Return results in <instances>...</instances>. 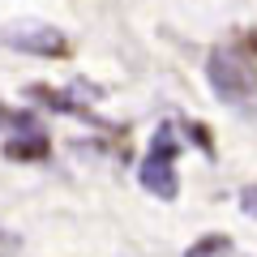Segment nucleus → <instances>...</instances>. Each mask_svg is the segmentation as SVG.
Instances as JSON below:
<instances>
[{"label": "nucleus", "mask_w": 257, "mask_h": 257, "mask_svg": "<svg viewBox=\"0 0 257 257\" xmlns=\"http://www.w3.org/2000/svg\"><path fill=\"white\" fill-rule=\"evenodd\" d=\"M206 82H210V90L223 103L253 99L257 94V64L244 60V56H236V52H227V47H219L206 60Z\"/></svg>", "instance_id": "f257e3e1"}, {"label": "nucleus", "mask_w": 257, "mask_h": 257, "mask_svg": "<svg viewBox=\"0 0 257 257\" xmlns=\"http://www.w3.org/2000/svg\"><path fill=\"white\" fill-rule=\"evenodd\" d=\"M138 180H142V189H150L155 197H163V202H172L176 193H180V180H176V133H172V124H163L155 133L150 155L142 159V167H138Z\"/></svg>", "instance_id": "f03ea898"}, {"label": "nucleus", "mask_w": 257, "mask_h": 257, "mask_svg": "<svg viewBox=\"0 0 257 257\" xmlns=\"http://www.w3.org/2000/svg\"><path fill=\"white\" fill-rule=\"evenodd\" d=\"M0 43L30 56H69V39L52 22H9L0 26Z\"/></svg>", "instance_id": "7ed1b4c3"}, {"label": "nucleus", "mask_w": 257, "mask_h": 257, "mask_svg": "<svg viewBox=\"0 0 257 257\" xmlns=\"http://www.w3.org/2000/svg\"><path fill=\"white\" fill-rule=\"evenodd\" d=\"M227 248H231L227 236H202L197 244H189V253H184V257H223Z\"/></svg>", "instance_id": "20e7f679"}, {"label": "nucleus", "mask_w": 257, "mask_h": 257, "mask_svg": "<svg viewBox=\"0 0 257 257\" xmlns=\"http://www.w3.org/2000/svg\"><path fill=\"white\" fill-rule=\"evenodd\" d=\"M5 155H9V159H43V155H47V142H43V138L9 142V146H5Z\"/></svg>", "instance_id": "39448f33"}, {"label": "nucleus", "mask_w": 257, "mask_h": 257, "mask_svg": "<svg viewBox=\"0 0 257 257\" xmlns=\"http://www.w3.org/2000/svg\"><path fill=\"white\" fill-rule=\"evenodd\" d=\"M240 210H244V214H253V219H257V184H248V189L240 193Z\"/></svg>", "instance_id": "423d86ee"}, {"label": "nucleus", "mask_w": 257, "mask_h": 257, "mask_svg": "<svg viewBox=\"0 0 257 257\" xmlns=\"http://www.w3.org/2000/svg\"><path fill=\"white\" fill-rule=\"evenodd\" d=\"M244 47H248V52L257 56V30H248V35H244Z\"/></svg>", "instance_id": "0eeeda50"}]
</instances>
